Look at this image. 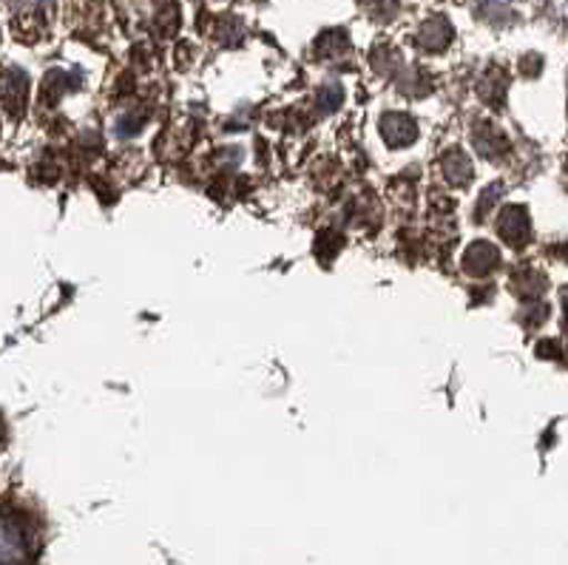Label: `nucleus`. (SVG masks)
Instances as JSON below:
<instances>
[{
    "label": "nucleus",
    "mask_w": 568,
    "mask_h": 565,
    "mask_svg": "<svg viewBox=\"0 0 568 565\" xmlns=\"http://www.w3.org/2000/svg\"><path fill=\"white\" fill-rule=\"evenodd\" d=\"M497 259L500 256H497V251L489 242L471 244L469 253H466V270H471V273H486V270L495 268Z\"/></svg>",
    "instance_id": "obj_6"
},
{
    "label": "nucleus",
    "mask_w": 568,
    "mask_h": 565,
    "mask_svg": "<svg viewBox=\"0 0 568 565\" xmlns=\"http://www.w3.org/2000/svg\"><path fill=\"white\" fill-rule=\"evenodd\" d=\"M500 191H504V188L495 185V188H491V191H486L484 196H480V200H478V216H484V213L489 211V205H495L497 196H500Z\"/></svg>",
    "instance_id": "obj_8"
},
{
    "label": "nucleus",
    "mask_w": 568,
    "mask_h": 565,
    "mask_svg": "<svg viewBox=\"0 0 568 565\" xmlns=\"http://www.w3.org/2000/svg\"><path fill=\"white\" fill-rule=\"evenodd\" d=\"M444 174L446 180L455 182V185H464V182L471 180V162L464 151L453 149L444 157Z\"/></svg>",
    "instance_id": "obj_5"
},
{
    "label": "nucleus",
    "mask_w": 568,
    "mask_h": 565,
    "mask_svg": "<svg viewBox=\"0 0 568 565\" xmlns=\"http://www.w3.org/2000/svg\"><path fill=\"white\" fill-rule=\"evenodd\" d=\"M486 3H489V7H509L511 0H486Z\"/></svg>",
    "instance_id": "obj_9"
},
{
    "label": "nucleus",
    "mask_w": 568,
    "mask_h": 565,
    "mask_svg": "<svg viewBox=\"0 0 568 565\" xmlns=\"http://www.w3.org/2000/svg\"><path fill=\"white\" fill-rule=\"evenodd\" d=\"M344 91L338 89V85H327V89H322V97H318V105H322V111H333L338 109V103H342Z\"/></svg>",
    "instance_id": "obj_7"
},
{
    "label": "nucleus",
    "mask_w": 568,
    "mask_h": 565,
    "mask_svg": "<svg viewBox=\"0 0 568 565\" xmlns=\"http://www.w3.org/2000/svg\"><path fill=\"white\" fill-rule=\"evenodd\" d=\"M382 131L387 137V142H393V145H409L415 140V134H418L413 117L407 114H387L382 120Z\"/></svg>",
    "instance_id": "obj_4"
},
{
    "label": "nucleus",
    "mask_w": 568,
    "mask_h": 565,
    "mask_svg": "<svg viewBox=\"0 0 568 565\" xmlns=\"http://www.w3.org/2000/svg\"><path fill=\"white\" fill-rule=\"evenodd\" d=\"M32 559V543L23 523L14 521L12 514L0 512V565H29Z\"/></svg>",
    "instance_id": "obj_1"
},
{
    "label": "nucleus",
    "mask_w": 568,
    "mask_h": 565,
    "mask_svg": "<svg viewBox=\"0 0 568 565\" xmlns=\"http://www.w3.org/2000/svg\"><path fill=\"white\" fill-rule=\"evenodd\" d=\"M449 40H453V27H449V20L446 18L426 20L418 32V43L424 46L426 52H440V49H446Z\"/></svg>",
    "instance_id": "obj_2"
},
{
    "label": "nucleus",
    "mask_w": 568,
    "mask_h": 565,
    "mask_svg": "<svg viewBox=\"0 0 568 565\" xmlns=\"http://www.w3.org/2000/svg\"><path fill=\"white\" fill-rule=\"evenodd\" d=\"M500 233L511 244H520L524 239H529V216H526L524 208L511 205L500 213Z\"/></svg>",
    "instance_id": "obj_3"
}]
</instances>
